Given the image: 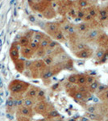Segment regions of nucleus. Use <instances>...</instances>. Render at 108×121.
Masks as SVG:
<instances>
[{
  "mask_svg": "<svg viewBox=\"0 0 108 121\" xmlns=\"http://www.w3.org/2000/svg\"><path fill=\"white\" fill-rule=\"evenodd\" d=\"M29 87V84L24 82L23 81H19V80H15L11 82L10 84L9 88L12 92L13 96L15 97L17 100L22 99V95L27 91Z\"/></svg>",
  "mask_w": 108,
  "mask_h": 121,
  "instance_id": "obj_1",
  "label": "nucleus"
},
{
  "mask_svg": "<svg viewBox=\"0 0 108 121\" xmlns=\"http://www.w3.org/2000/svg\"><path fill=\"white\" fill-rule=\"evenodd\" d=\"M51 109H49V106L45 101H39L38 103L35 106V111L36 113L40 115H42L44 116H46L47 113H48Z\"/></svg>",
  "mask_w": 108,
  "mask_h": 121,
  "instance_id": "obj_2",
  "label": "nucleus"
},
{
  "mask_svg": "<svg viewBox=\"0 0 108 121\" xmlns=\"http://www.w3.org/2000/svg\"><path fill=\"white\" fill-rule=\"evenodd\" d=\"M18 115L30 119L33 116V111L32 108H28V107L21 106L19 107L18 110Z\"/></svg>",
  "mask_w": 108,
  "mask_h": 121,
  "instance_id": "obj_3",
  "label": "nucleus"
},
{
  "mask_svg": "<svg viewBox=\"0 0 108 121\" xmlns=\"http://www.w3.org/2000/svg\"><path fill=\"white\" fill-rule=\"evenodd\" d=\"M45 29L50 35L54 36L55 33L59 31V26L56 23H48L45 24Z\"/></svg>",
  "mask_w": 108,
  "mask_h": 121,
  "instance_id": "obj_4",
  "label": "nucleus"
},
{
  "mask_svg": "<svg viewBox=\"0 0 108 121\" xmlns=\"http://www.w3.org/2000/svg\"><path fill=\"white\" fill-rule=\"evenodd\" d=\"M45 67V65L44 63V61L41 60H35L34 62H32V65L31 66V69H33V72L32 73H34L35 71H40V70H44Z\"/></svg>",
  "mask_w": 108,
  "mask_h": 121,
  "instance_id": "obj_5",
  "label": "nucleus"
},
{
  "mask_svg": "<svg viewBox=\"0 0 108 121\" xmlns=\"http://www.w3.org/2000/svg\"><path fill=\"white\" fill-rule=\"evenodd\" d=\"M86 117H87L91 121H103L104 117L101 115L96 114V113H86Z\"/></svg>",
  "mask_w": 108,
  "mask_h": 121,
  "instance_id": "obj_6",
  "label": "nucleus"
},
{
  "mask_svg": "<svg viewBox=\"0 0 108 121\" xmlns=\"http://www.w3.org/2000/svg\"><path fill=\"white\" fill-rule=\"evenodd\" d=\"M10 55H11V59L15 62L19 60V50L15 44H12L11 49H10Z\"/></svg>",
  "mask_w": 108,
  "mask_h": 121,
  "instance_id": "obj_7",
  "label": "nucleus"
},
{
  "mask_svg": "<svg viewBox=\"0 0 108 121\" xmlns=\"http://www.w3.org/2000/svg\"><path fill=\"white\" fill-rule=\"evenodd\" d=\"M38 91H39V89H38V88H36V87H35V86L30 87V88L27 90V98L32 99H36L37 94H38Z\"/></svg>",
  "mask_w": 108,
  "mask_h": 121,
  "instance_id": "obj_8",
  "label": "nucleus"
},
{
  "mask_svg": "<svg viewBox=\"0 0 108 121\" xmlns=\"http://www.w3.org/2000/svg\"><path fill=\"white\" fill-rule=\"evenodd\" d=\"M21 53L22 55L26 58H31L34 54V51L31 49L28 46L27 47H23L21 48Z\"/></svg>",
  "mask_w": 108,
  "mask_h": 121,
  "instance_id": "obj_9",
  "label": "nucleus"
},
{
  "mask_svg": "<svg viewBox=\"0 0 108 121\" xmlns=\"http://www.w3.org/2000/svg\"><path fill=\"white\" fill-rule=\"evenodd\" d=\"M46 117L48 120H53V119L60 117V114H59L57 111H56L55 109H51L49 112L47 113Z\"/></svg>",
  "mask_w": 108,
  "mask_h": 121,
  "instance_id": "obj_10",
  "label": "nucleus"
},
{
  "mask_svg": "<svg viewBox=\"0 0 108 121\" xmlns=\"http://www.w3.org/2000/svg\"><path fill=\"white\" fill-rule=\"evenodd\" d=\"M44 16L48 19H52V17H54L55 12H54L53 9H52L51 7H47V8L44 11Z\"/></svg>",
  "mask_w": 108,
  "mask_h": 121,
  "instance_id": "obj_11",
  "label": "nucleus"
},
{
  "mask_svg": "<svg viewBox=\"0 0 108 121\" xmlns=\"http://www.w3.org/2000/svg\"><path fill=\"white\" fill-rule=\"evenodd\" d=\"M22 105L23 107H28V108H32V107L35 105L34 99H29V98H25L22 101Z\"/></svg>",
  "mask_w": 108,
  "mask_h": 121,
  "instance_id": "obj_12",
  "label": "nucleus"
},
{
  "mask_svg": "<svg viewBox=\"0 0 108 121\" xmlns=\"http://www.w3.org/2000/svg\"><path fill=\"white\" fill-rule=\"evenodd\" d=\"M50 41H51V40L49 38L45 37L44 36V37L43 38V40L40 42V44H39V47H40V48H43V49H46L48 47V44H49Z\"/></svg>",
  "mask_w": 108,
  "mask_h": 121,
  "instance_id": "obj_13",
  "label": "nucleus"
},
{
  "mask_svg": "<svg viewBox=\"0 0 108 121\" xmlns=\"http://www.w3.org/2000/svg\"><path fill=\"white\" fill-rule=\"evenodd\" d=\"M44 37V36L40 32H36L34 33V36H33V40L32 42L36 43V44H39L40 42L43 40V38Z\"/></svg>",
  "mask_w": 108,
  "mask_h": 121,
  "instance_id": "obj_14",
  "label": "nucleus"
},
{
  "mask_svg": "<svg viewBox=\"0 0 108 121\" xmlns=\"http://www.w3.org/2000/svg\"><path fill=\"white\" fill-rule=\"evenodd\" d=\"M73 99H75V100H77V101H79V102H80V101H83V100H85V99H86L85 95H84L83 93L80 92L79 91H76V92L73 94Z\"/></svg>",
  "mask_w": 108,
  "mask_h": 121,
  "instance_id": "obj_15",
  "label": "nucleus"
},
{
  "mask_svg": "<svg viewBox=\"0 0 108 121\" xmlns=\"http://www.w3.org/2000/svg\"><path fill=\"white\" fill-rule=\"evenodd\" d=\"M15 63V68H16V69L18 70L19 72H23L25 68V64L23 63V60L19 59L18 60H16Z\"/></svg>",
  "mask_w": 108,
  "mask_h": 121,
  "instance_id": "obj_16",
  "label": "nucleus"
},
{
  "mask_svg": "<svg viewBox=\"0 0 108 121\" xmlns=\"http://www.w3.org/2000/svg\"><path fill=\"white\" fill-rule=\"evenodd\" d=\"M100 85L99 82L97 81V80H95V81L93 82L89 86V91H90V92H95L96 91H97L98 87H99V86Z\"/></svg>",
  "mask_w": 108,
  "mask_h": 121,
  "instance_id": "obj_17",
  "label": "nucleus"
},
{
  "mask_svg": "<svg viewBox=\"0 0 108 121\" xmlns=\"http://www.w3.org/2000/svg\"><path fill=\"white\" fill-rule=\"evenodd\" d=\"M53 74V72H52V70L51 69H44L42 72V78L44 79H46V78H49L52 77V75Z\"/></svg>",
  "mask_w": 108,
  "mask_h": 121,
  "instance_id": "obj_18",
  "label": "nucleus"
},
{
  "mask_svg": "<svg viewBox=\"0 0 108 121\" xmlns=\"http://www.w3.org/2000/svg\"><path fill=\"white\" fill-rule=\"evenodd\" d=\"M19 44H20V46L23 47H27L29 44V43H30V41H29V39L27 38L25 36H22L20 39H19Z\"/></svg>",
  "mask_w": 108,
  "mask_h": 121,
  "instance_id": "obj_19",
  "label": "nucleus"
},
{
  "mask_svg": "<svg viewBox=\"0 0 108 121\" xmlns=\"http://www.w3.org/2000/svg\"><path fill=\"white\" fill-rule=\"evenodd\" d=\"M99 35V29H96V28H94V29H91L89 32V37L90 39H95L98 37V36Z\"/></svg>",
  "mask_w": 108,
  "mask_h": 121,
  "instance_id": "obj_20",
  "label": "nucleus"
},
{
  "mask_svg": "<svg viewBox=\"0 0 108 121\" xmlns=\"http://www.w3.org/2000/svg\"><path fill=\"white\" fill-rule=\"evenodd\" d=\"M97 112V104H92L86 107V113H96Z\"/></svg>",
  "mask_w": 108,
  "mask_h": 121,
  "instance_id": "obj_21",
  "label": "nucleus"
},
{
  "mask_svg": "<svg viewBox=\"0 0 108 121\" xmlns=\"http://www.w3.org/2000/svg\"><path fill=\"white\" fill-rule=\"evenodd\" d=\"M77 56L79 58H87L90 56V52L88 50H82L77 53Z\"/></svg>",
  "mask_w": 108,
  "mask_h": 121,
  "instance_id": "obj_22",
  "label": "nucleus"
},
{
  "mask_svg": "<svg viewBox=\"0 0 108 121\" xmlns=\"http://www.w3.org/2000/svg\"><path fill=\"white\" fill-rule=\"evenodd\" d=\"M44 63L45 65H51L53 62V58L51 56H46L44 58Z\"/></svg>",
  "mask_w": 108,
  "mask_h": 121,
  "instance_id": "obj_23",
  "label": "nucleus"
},
{
  "mask_svg": "<svg viewBox=\"0 0 108 121\" xmlns=\"http://www.w3.org/2000/svg\"><path fill=\"white\" fill-rule=\"evenodd\" d=\"M86 76H85V75L78 76L77 83L79 84V85H81V86H84L86 84Z\"/></svg>",
  "mask_w": 108,
  "mask_h": 121,
  "instance_id": "obj_24",
  "label": "nucleus"
},
{
  "mask_svg": "<svg viewBox=\"0 0 108 121\" xmlns=\"http://www.w3.org/2000/svg\"><path fill=\"white\" fill-rule=\"evenodd\" d=\"M54 37L56 38V40H63L65 37H64V35H63V33H62L60 31H58V32H56V33H55V35H54Z\"/></svg>",
  "mask_w": 108,
  "mask_h": 121,
  "instance_id": "obj_25",
  "label": "nucleus"
},
{
  "mask_svg": "<svg viewBox=\"0 0 108 121\" xmlns=\"http://www.w3.org/2000/svg\"><path fill=\"white\" fill-rule=\"evenodd\" d=\"M78 76L76 74H73L71 76H69L68 78V81L70 83L73 84V83H77L78 82Z\"/></svg>",
  "mask_w": 108,
  "mask_h": 121,
  "instance_id": "obj_26",
  "label": "nucleus"
},
{
  "mask_svg": "<svg viewBox=\"0 0 108 121\" xmlns=\"http://www.w3.org/2000/svg\"><path fill=\"white\" fill-rule=\"evenodd\" d=\"M95 80V78L94 77V76H91V75L86 76V86H89L92 82H93Z\"/></svg>",
  "mask_w": 108,
  "mask_h": 121,
  "instance_id": "obj_27",
  "label": "nucleus"
},
{
  "mask_svg": "<svg viewBox=\"0 0 108 121\" xmlns=\"http://www.w3.org/2000/svg\"><path fill=\"white\" fill-rule=\"evenodd\" d=\"M87 27H88V24L86 23H82L78 26V28L80 32H84V31H86V29H87Z\"/></svg>",
  "mask_w": 108,
  "mask_h": 121,
  "instance_id": "obj_28",
  "label": "nucleus"
},
{
  "mask_svg": "<svg viewBox=\"0 0 108 121\" xmlns=\"http://www.w3.org/2000/svg\"><path fill=\"white\" fill-rule=\"evenodd\" d=\"M76 29H77V27L71 24L70 28H69V30L67 31V33H68L69 36H72V35H73L74 33H76Z\"/></svg>",
  "mask_w": 108,
  "mask_h": 121,
  "instance_id": "obj_29",
  "label": "nucleus"
},
{
  "mask_svg": "<svg viewBox=\"0 0 108 121\" xmlns=\"http://www.w3.org/2000/svg\"><path fill=\"white\" fill-rule=\"evenodd\" d=\"M28 47L32 50H33V51H36V50L38 49L39 48H40V47H39V44H36V43H34V42H32V41L29 43Z\"/></svg>",
  "mask_w": 108,
  "mask_h": 121,
  "instance_id": "obj_30",
  "label": "nucleus"
},
{
  "mask_svg": "<svg viewBox=\"0 0 108 121\" xmlns=\"http://www.w3.org/2000/svg\"><path fill=\"white\" fill-rule=\"evenodd\" d=\"M86 46L87 45H86V44H83V43H78V44H77L76 48H77V49L80 52V51H82V50H86Z\"/></svg>",
  "mask_w": 108,
  "mask_h": 121,
  "instance_id": "obj_31",
  "label": "nucleus"
},
{
  "mask_svg": "<svg viewBox=\"0 0 108 121\" xmlns=\"http://www.w3.org/2000/svg\"><path fill=\"white\" fill-rule=\"evenodd\" d=\"M57 46H58L57 42H56V41H54V40H51L50 43H49V44H48V48H50V49L54 50L55 48H56Z\"/></svg>",
  "mask_w": 108,
  "mask_h": 121,
  "instance_id": "obj_32",
  "label": "nucleus"
},
{
  "mask_svg": "<svg viewBox=\"0 0 108 121\" xmlns=\"http://www.w3.org/2000/svg\"><path fill=\"white\" fill-rule=\"evenodd\" d=\"M45 55V49H43V48H39L38 49L36 50V56L38 57H41V56H44Z\"/></svg>",
  "mask_w": 108,
  "mask_h": 121,
  "instance_id": "obj_33",
  "label": "nucleus"
},
{
  "mask_svg": "<svg viewBox=\"0 0 108 121\" xmlns=\"http://www.w3.org/2000/svg\"><path fill=\"white\" fill-rule=\"evenodd\" d=\"M69 56L68 55H66L65 52H61L60 54H59V59H60V61H65V60H68Z\"/></svg>",
  "mask_w": 108,
  "mask_h": 121,
  "instance_id": "obj_34",
  "label": "nucleus"
},
{
  "mask_svg": "<svg viewBox=\"0 0 108 121\" xmlns=\"http://www.w3.org/2000/svg\"><path fill=\"white\" fill-rule=\"evenodd\" d=\"M104 54H105V52H104V50L103 49H100L99 51L97 52V53H96V57L98 58V59H102V58L103 57Z\"/></svg>",
  "mask_w": 108,
  "mask_h": 121,
  "instance_id": "obj_35",
  "label": "nucleus"
},
{
  "mask_svg": "<svg viewBox=\"0 0 108 121\" xmlns=\"http://www.w3.org/2000/svg\"><path fill=\"white\" fill-rule=\"evenodd\" d=\"M97 11H96V10L95 8H90L89 10V11H88V15H90V16L92 17V18H94V17H95L96 15H97Z\"/></svg>",
  "mask_w": 108,
  "mask_h": 121,
  "instance_id": "obj_36",
  "label": "nucleus"
},
{
  "mask_svg": "<svg viewBox=\"0 0 108 121\" xmlns=\"http://www.w3.org/2000/svg\"><path fill=\"white\" fill-rule=\"evenodd\" d=\"M85 15H86V12L83 11V10H80V11H78V12H77V17L79 18V19H81L82 18H84Z\"/></svg>",
  "mask_w": 108,
  "mask_h": 121,
  "instance_id": "obj_37",
  "label": "nucleus"
},
{
  "mask_svg": "<svg viewBox=\"0 0 108 121\" xmlns=\"http://www.w3.org/2000/svg\"><path fill=\"white\" fill-rule=\"evenodd\" d=\"M44 97V92L42 90H39L36 99H38V100H40V101H43V100H41V99H43Z\"/></svg>",
  "mask_w": 108,
  "mask_h": 121,
  "instance_id": "obj_38",
  "label": "nucleus"
},
{
  "mask_svg": "<svg viewBox=\"0 0 108 121\" xmlns=\"http://www.w3.org/2000/svg\"><path fill=\"white\" fill-rule=\"evenodd\" d=\"M107 88V86H103V85H99V87H98L97 89V91L98 93H103L104 91H106V89Z\"/></svg>",
  "mask_w": 108,
  "mask_h": 121,
  "instance_id": "obj_39",
  "label": "nucleus"
},
{
  "mask_svg": "<svg viewBox=\"0 0 108 121\" xmlns=\"http://www.w3.org/2000/svg\"><path fill=\"white\" fill-rule=\"evenodd\" d=\"M99 14L100 15V17H105V16H107L108 12H107V11L106 9H101L99 11Z\"/></svg>",
  "mask_w": 108,
  "mask_h": 121,
  "instance_id": "obj_40",
  "label": "nucleus"
},
{
  "mask_svg": "<svg viewBox=\"0 0 108 121\" xmlns=\"http://www.w3.org/2000/svg\"><path fill=\"white\" fill-rule=\"evenodd\" d=\"M78 5H79V7H81L82 9L86 8V7L88 6V2L87 1H80L79 3H78Z\"/></svg>",
  "mask_w": 108,
  "mask_h": 121,
  "instance_id": "obj_41",
  "label": "nucleus"
},
{
  "mask_svg": "<svg viewBox=\"0 0 108 121\" xmlns=\"http://www.w3.org/2000/svg\"><path fill=\"white\" fill-rule=\"evenodd\" d=\"M17 121H29V118L18 115V116H17Z\"/></svg>",
  "mask_w": 108,
  "mask_h": 121,
  "instance_id": "obj_42",
  "label": "nucleus"
},
{
  "mask_svg": "<svg viewBox=\"0 0 108 121\" xmlns=\"http://www.w3.org/2000/svg\"><path fill=\"white\" fill-rule=\"evenodd\" d=\"M70 26H71V24H70L69 23H67L66 22L65 24L63 25V29H64V31L65 32H67V31L69 30V28H70Z\"/></svg>",
  "mask_w": 108,
  "mask_h": 121,
  "instance_id": "obj_43",
  "label": "nucleus"
},
{
  "mask_svg": "<svg viewBox=\"0 0 108 121\" xmlns=\"http://www.w3.org/2000/svg\"><path fill=\"white\" fill-rule=\"evenodd\" d=\"M69 15H71V16H73V17L76 16V15H77V12L75 11V10H74V9H71V10H70Z\"/></svg>",
  "mask_w": 108,
  "mask_h": 121,
  "instance_id": "obj_44",
  "label": "nucleus"
},
{
  "mask_svg": "<svg viewBox=\"0 0 108 121\" xmlns=\"http://www.w3.org/2000/svg\"><path fill=\"white\" fill-rule=\"evenodd\" d=\"M102 98H103V99H104V100L108 101V94L103 92V95H102Z\"/></svg>",
  "mask_w": 108,
  "mask_h": 121,
  "instance_id": "obj_45",
  "label": "nucleus"
},
{
  "mask_svg": "<svg viewBox=\"0 0 108 121\" xmlns=\"http://www.w3.org/2000/svg\"><path fill=\"white\" fill-rule=\"evenodd\" d=\"M78 121H91V120H90L89 119L87 118V117H86V116H82L81 118L79 119V120Z\"/></svg>",
  "mask_w": 108,
  "mask_h": 121,
  "instance_id": "obj_46",
  "label": "nucleus"
},
{
  "mask_svg": "<svg viewBox=\"0 0 108 121\" xmlns=\"http://www.w3.org/2000/svg\"><path fill=\"white\" fill-rule=\"evenodd\" d=\"M85 19H86V21H90L93 18H92V17L90 16V15H89L88 14H86V15H85Z\"/></svg>",
  "mask_w": 108,
  "mask_h": 121,
  "instance_id": "obj_47",
  "label": "nucleus"
},
{
  "mask_svg": "<svg viewBox=\"0 0 108 121\" xmlns=\"http://www.w3.org/2000/svg\"><path fill=\"white\" fill-rule=\"evenodd\" d=\"M52 121H64L62 120L60 117H58V118H56V119H53V120H52Z\"/></svg>",
  "mask_w": 108,
  "mask_h": 121,
  "instance_id": "obj_48",
  "label": "nucleus"
},
{
  "mask_svg": "<svg viewBox=\"0 0 108 121\" xmlns=\"http://www.w3.org/2000/svg\"><path fill=\"white\" fill-rule=\"evenodd\" d=\"M107 19H108V17H107V16H105V17H100V20H102V21L107 20Z\"/></svg>",
  "mask_w": 108,
  "mask_h": 121,
  "instance_id": "obj_49",
  "label": "nucleus"
},
{
  "mask_svg": "<svg viewBox=\"0 0 108 121\" xmlns=\"http://www.w3.org/2000/svg\"><path fill=\"white\" fill-rule=\"evenodd\" d=\"M58 86H59V83H56V84H55V86H52V89L56 90Z\"/></svg>",
  "mask_w": 108,
  "mask_h": 121,
  "instance_id": "obj_50",
  "label": "nucleus"
},
{
  "mask_svg": "<svg viewBox=\"0 0 108 121\" xmlns=\"http://www.w3.org/2000/svg\"><path fill=\"white\" fill-rule=\"evenodd\" d=\"M69 121H76L75 120H73V119H71V120H70Z\"/></svg>",
  "mask_w": 108,
  "mask_h": 121,
  "instance_id": "obj_51",
  "label": "nucleus"
},
{
  "mask_svg": "<svg viewBox=\"0 0 108 121\" xmlns=\"http://www.w3.org/2000/svg\"><path fill=\"white\" fill-rule=\"evenodd\" d=\"M104 121H108V118H107V119H106V120H104Z\"/></svg>",
  "mask_w": 108,
  "mask_h": 121,
  "instance_id": "obj_52",
  "label": "nucleus"
}]
</instances>
